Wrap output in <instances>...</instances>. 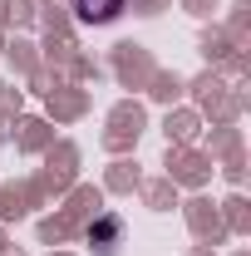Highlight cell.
Returning a JSON list of instances; mask_svg holds the SVG:
<instances>
[{"label":"cell","mask_w":251,"mask_h":256,"mask_svg":"<svg viewBox=\"0 0 251 256\" xmlns=\"http://www.w3.org/2000/svg\"><path fill=\"white\" fill-rule=\"evenodd\" d=\"M89 242H94V246H104V252H108V246L118 242V217H98V222L89 226Z\"/></svg>","instance_id":"2"},{"label":"cell","mask_w":251,"mask_h":256,"mask_svg":"<svg viewBox=\"0 0 251 256\" xmlns=\"http://www.w3.org/2000/svg\"><path fill=\"white\" fill-rule=\"evenodd\" d=\"M74 10H79L84 25H108V20L124 15V0H74Z\"/></svg>","instance_id":"1"}]
</instances>
